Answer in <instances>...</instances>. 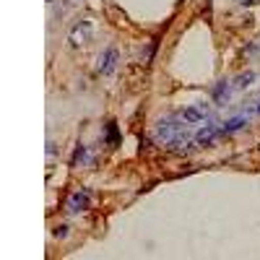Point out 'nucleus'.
I'll return each mask as SVG.
<instances>
[{
  "mask_svg": "<svg viewBox=\"0 0 260 260\" xmlns=\"http://www.w3.org/2000/svg\"><path fill=\"white\" fill-rule=\"evenodd\" d=\"M107 141H110V143H117L120 141L117 130H115V122H107Z\"/></svg>",
  "mask_w": 260,
  "mask_h": 260,
  "instance_id": "11",
  "label": "nucleus"
},
{
  "mask_svg": "<svg viewBox=\"0 0 260 260\" xmlns=\"http://www.w3.org/2000/svg\"><path fill=\"white\" fill-rule=\"evenodd\" d=\"M154 136H156L159 143L175 148V151H180V148H185V146L190 143V133H187V127L182 125V120L175 122L172 117L159 120V122L154 125Z\"/></svg>",
  "mask_w": 260,
  "mask_h": 260,
  "instance_id": "1",
  "label": "nucleus"
},
{
  "mask_svg": "<svg viewBox=\"0 0 260 260\" xmlns=\"http://www.w3.org/2000/svg\"><path fill=\"white\" fill-rule=\"evenodd\" d=\"M89 203H91V195H89V190H76V192H71L68 195V201H65V208H68L71 213H81V211H86L89 208Z\"/></svg>",
  "mask_w": 260,
  "mask_h": 260,
  "instance_id": "3",
  "label": "nucleus"
},
{
  "mask_svg": "<svg viewBox=\"0 0 260 260\" xmlns=\"http://www.w3.org/2000/svg\"><path fill=\"white\" fill-rule=\"evenodd\" d=\"M232 91H234V83L232 81H219V83L213 86V99L219 102V104H226L229 96H232Z\"/></svg>",
  "mask_w": 260,
  "mask_h": 260,
  "instance_id": "7",
  "label": "nucleus"
},
{
  "mask_svg": "<svg viewBox=\"0 0 260 260\" xmlns=\"http://www.w3.org/2000/svg\"><path fill=\"white\" fill-rule=\"evenodd\" d=\"M89 37H91V24L89 21H78V24L71 29V34H68V42L73 47H81V45H86Z\"/></svg>",
  "mask_w": 260,
  "mask_h": 260,
  "instance_id": "5",
  "label": "nucleus"
},
{
  "mask_svg": "<svg viewBox=\"0 0 260 260\" xmlns=\"http://www.w3.org/2000/svg\"><path fill=\"white\" fill-rule=\"evenodd\" d=\"M115 65H117V50L115 47H110L99 60H96V71L102 73V76H107V73H112L115 71Z\"/></svg>",
  "mask_w": 260,
  "mask_h": 260,
  "instance_id": "6",
  "label": "nucleus"
},
{
  "mask_svg": "<svg viewBox=\"0 0 260 260\" xmlns=\"http://www.w3.org/2000/svg\"><path fill=\"white\" fill-rule=\"evenodd\" d=\"M255 81V73L252 71H247V73H242V76H237L232 83H234V91H240V89H245V86H250Z\"/></svg>",
  "mask_w": 260,
  "mask_h": 260,
  "instance_id": "9",
  "label": "nucleus"
},
{
  "mask_svg": "<svg viewBox=\"0 0 260 260\" xmlns=\"http://www.w3.org/2000/svg\"><path fill=\"white\" fill-rule=\"evenodd\" d=\"M219 136H224V133H221V125L208 122V125H203V127L198 130V133L192 136V141L198 143V146H211V143H213L216 138H219Z\"/></svg>",
  "mask_w": 260,
  "mask_h": 260,
  "instance_id": "4",
  "label": "nucleus"
},
{
  "mask_svg": "<svg viewBox=\"0 0 260 260\" xmlns=\"http://www.w3.org/2000/svg\"><path fill=\"white\" fill-rule=\"evenodd\" d=\"M247 125V117H232V120H226L224 125H221V133L226 136V133H237V130H242Z\"/></svg>",
  "mask_w": 260,
  "mask_h": 260,
  "instance_id": "8",
  "label": "nucleus"
},
{
  "mask_svg": "<svg viewBox=\"0 0 260 260\" xmlns=\"http://www.w3.org/2000/svg\"><path fill=\"white\" fill-rule=\"evenodd\" d=\"M240 6H255V3H260V0H237Z\"/></svg>",
  "mask_w": 260,
  "mask_h": 260,
  "instance_id": "14",
  "label": "nucleus"
},
{
  "mask_svg": "<svg viewBox=\"0 0 260 260\" xmlns=\"http://www.w3.org/2000/svg\"><path fill=\"white\" fill-rule=\"evenodd\" d=\"M65 234H68V226H57L55 229V237H65Z\"/></svg>",
  "mask_w": 260,
  "mask_h": 260,
  "instance_id": "13",
  "label": "nucleus"
},
{
  "mask_svg": "<svg viewBox=\"0 0 260 260\" xmlns=\"http://www.w3.org/2000/svg\"><path fill=\"white\" fill-rule=\"evenodd\" d=\"M86 161V146H78L73 151V159H71V167H81Z\"/></svg>",
  "mask_w": 260,
  "mask_h": 260,
  "instance_id": "10",
  "label": "nucleus"
},
{
  "mask_svg": "<svg viewBox=\"0 0 260 260\" xmlns=\"http://www.w3.org/2000/svg\"><path fill=\"white\" fill-rule=\"evenodd\" d=\"M247 110H250V112H255V115H260V96L250 99V104H247Z\"/></svg>",
  "mask_w": 260,
  "mask_h": 260,
  "instance_id": "12",
  "label": "nucleus"
},
{
  "mask_svg": "<svg viewBox=\"0 0 260 260\" xmlns=\"http://www.w3.org/2000/svg\"><path fill=\"white\" fill-rule=\"evenodd\" d=\"M208 117V104L206 102H198V104H190L180 112V120L185 125H195V122H203Z\"/></svg>",
  "mask_w": 260,
  "mask_h": 260,
  "instance_id": "2",
  "label": "nucleus"
}]
</instances>
